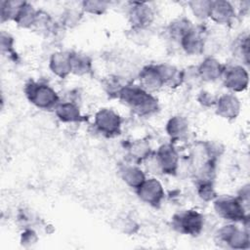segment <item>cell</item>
<instances>
[{
	"label": "cell",
	"mask_w": 250,
	"mask_h": 250,
	"mask_svg": "<svg viewBox=\"0 0 250 250\" xmlns=\"http://www.w3.org/2000/svg\"><path fill=\"white\" fill-rule=\"evenodd\" d=\"M118 99L135 114L147 117L159 110L158 100L140 85L128 83L120 92Z\"/></svg>",
	"instance_id": "obj_1"
},
{
	"label": "cell",
	"mask_w": 250,
	"mask_h": 250,
	"mask_svg": "<svg viewBox=\"0 0 250 250\" xmlns=\"http://www.w3.org/2000/svg\"><path fill=\"white\" fill-rule=\"evenodd\" d=\"M23 91L29 103L40 109H55V107L61 102L55 89L44 82L29 80L25 84Z\"/></svg>",
	"instance_id": "obj_2"
},
{
	"label": "cell",
	"mask_w": 250,
	"mask_h": 250,
	"mask_svg": "<svg viewBox=\"0 0 250 250\" xmlns=\"http://www.w3.org/2000/svg\"><path fill=\"white\" fill-rule=\"evenodd\" d=\"M213 207L216 214L230 223H242L248 228L249 213L236 196L220 195L213 200Z\"/></svg>",
	"instance_id": "obj_3"
},
{
	"label": "cell",
	"mask_w": 250,
	"mask_h": 250,
	"mask_svg": "<svg viewBox=\"0 0 250 250\" xmlns=\"http://www.w3.org/2000/svg\"><path fill=\"white\" fill-rule=\"evenodd\" d=\"M172 226L181 233L196 236L203 229L204 216L193 209L184 210L173 216Z\"/></svg>",
	"instance_id": "obj_4"
},
{
	"label": "cell",
	"mask_w": 250,
	"mask_h": 250,
	"mask_svg": "<svg viewBox=\"0 0 250 250\" xmlns=\"http://www.w3.org/2000/svg\"><path fill=\"white\" fill-rule=\"evenodd\" d=\"M94 127L103 136L112 138L121 133V116L112 108H100L94 117Z\"/></svg>",
	"instance_id": "obj_5"
},
{
	"label": "cell",
	"mask_w": 250,
	"mask_h": 250,
	"mask_svg": "<svg viewBox=\"0 0 250 250\" xmlns=\"http://www.w3.org/2000/svg\"><path fill=\"white\" fill-rule=\"evenodd\" d=\"M217 239L232 249H247L250 245L248 229H239L234 223L225 225L219 229Z\"/></svg>",
	"instance_id": "obj_6"
},
{
	"label": "cell",
	"mask_w": 250,
	"mask_h": 250,
	"mask_svg": "<svg viewBox=\"0 0 250 250\" xmlns=\"http://www.w3.org/2000/svg\"><path fill=\"white\" fill-rule=\"evenodd\" d=\"M223 84L229 90L238 93L247 89L249 83L248 70L242 64L225 65L222 77Z\"/></svg>",
	"instance_id": "obj_7"
},
{
	"label": "cell",
	"mask_w": 250,
	"mask_h": 250,
	"mask_svg": "<svg viewBox=\"0 0 250 250\" xmlns=\"http://www.w3.org/2000/svg\"><path fill=\"white\" fill-rule=\"evenodd\" d=\"M127 17L131 27L148 28L154 21L155 14L152 7L146 2H129Z\"/></svg>",
	"instance_id": "obj_8"
},
{
	"label": "cell",
	"mask_w": 250,
	"mask_h": 250,
	"mask_svg": "<svg viewBox=\"0 0 250 250\" xmlns=\"http://www.w3.org/2000/svg\"><path fill=\"white\" fill-rule=\"evenodd\" d=\"M160 173L175 175L180 164V156L173 144L167 143L161 145L153 153Z\"/></svg>",
	"instance_id": "obj_9"
},
{
	"label": "cell",
	"mask_w": 250,
	"mask_h": 250,
	"mask_svg": "<svg viewBox=\"0 0 250 250\" xmlns=\"http://www.w3.org/2000/svg\"><path fill=\"white\" fill-rule=\"evenodd\" d=\"M206 37L207 32L203 26L193 25L180 40L179 44L187 55L199 56L204 53Z\"/></svg>",
	"instance_id": "obj_10"
},
{
	"label": "cell",
	"mask_w": 250,
	"mask_h": 250,
	"mask_svg": "<svg viewBox=\"0 0 250 250\" xmlns=\"http://www.w3.org/2000/svg\"><path fill=\"white\" fill-rule=\"evenodd\" d=\"M136 192L143 202L152 207H159L165 197L163 186L156 178H146Z\"/></svg>",
	"instance_id": "obj_11"
},
{
	"label": "cell",
	"mask_w": 250,
	"mask_h": 250,
	"mask_svg": "<svg viewBox=\"0 0 250 250\" xmlns=\"http://www.w3.org/2000/svg\"><path fill=\"white\" fill-rule=\"evenodd\" d=\"M214 107L217 115L226 120L231 121L236 119L239 115L241 104L239 99L233 93H227L217 98Z\"/></svg>",
	"instance_id": "obj_12"
},
{
	"label": "cell",
	"mask_w": 250,
	"mask_h": 250,
	"mask_svg": "<svg viewBox=\"0 0 250 250\" xmlns=\"http://www.w3.org/2000/svg\"><path fill=\"white\" fill-rule=\"evenodd\" d=\"M236 18V10L234 6L226 0L212 1L209 19L217 24L228 25L233 22Z\"/></svg>",
	"instance_id": "obj_13"
},
{
	"label": "cell",
	"mask_w": 250,
	"mask_h": 250,
	"mask_svg": "<svg viewBox=\"0 0 250 250\" xmlns=\"http://www.w3.org/2000/svg\"><path fill=\"white\" fill-rule=\"evenodd\" d=\"M139 85L148 93H154L164 87L163 79L157 67V64H146L138 74Z\"/></svg>",
	"instance_id": "obj_14"
},
{
	"label": "cell",
	"mask_w": 250,
	"mask_h": 250,
	"mask_svg": "<svg viewBox=\"0 0 250 250\" xmlns=\"http://www.w3.org/2000/svg\"><path fill=\"white\" fill-rule=\"evenodd\" d=\"M225 64H222L220 61L212 56L206 57L199 65L197 70L202 82H215L221 79Z\"/></svg>",
	"instance_id": "obj_15"
},
{
	"label": "cell",
	"mask_w": 250,
	"mask_h": 250,
	"mask_svg": "<svg viewBox=\"0 0 250 250\" xmlns=\"http://www.w3.org/2000/svg\"><path fill=\"white\" fill-rule=\"evenodd\" d=\"M62 28L63 27L61 25V23L57 22L48 12L44 10H37L36 18L31 29L41 35L50 36L56 35L58 31Z\"/></svg>",
	"instance_id": "obj_16"
},
{
	"label": "cell",
	"mask_w": 250,
	"mask_h": 250,
	"mask_svg": "<svg viewBox=\"0 0 250 250\" xmlns=\"http://www.w3.org/2000/svg\"><path fill=\"white\" fill-rule=\"evenodd\" d=\"M54 111L58 119L63 123H79L85 120L76 102H60Z\"/></svg>",
	"instance_id": "obj_17"
},
{
	"label": "cell",
	"mask_w": 250,
	"mask_h": 250,
	"mask_svg": "<svg viewBox=\"0 0 250 250\" xmlns=\"http://www.w3.org/2000/svg\"><path fill=\"white\" fill-rule=\"evenodd\" d=\"M50 70L58 77L64 79L71 73L70 51H57L49 60Z\"/></svg>",
	"instance_id": "obj_18"
},
{
	"label": "cell",
	"mask_w": 250,
	"mask_h": 250,
	"mask_svg": "<svg viewBox=\"0 0 250 250\" xmlns=\"http://www.w3.org/2000/svg\"><path fill=\"white\" fill-rule=\"evenodd\" d=\"M119 175L122 181L135 190L146 179L144 171L136 164H124L119 168Z\"/></svg>",
	"instance_id": "obj_19"
},
{
	"label": "cell",
	"mask_w": 250,
	"mask_h": 250,
	"mask_svg": "<svg viewBox=\"0 0 250 250\" xmlns=\"http://www.w3.org/2000/svg\"><path fill=\"white\" fill-rule=\"evenodd\" d=\"M127 150L131 159L136 163L145 162L153 153L149 142L145 139H138L130 142Z\"/></svg>",
	"instance_id": "obj_20"
},
{
	"label": "cell",
	"mask_w": 250,
	"mask_h": 250,
	"mask_svg": "<svg viewBox=\"0 0 250 250\" xmlns=\"http://www.w3.org/2000/svg\"><path fill=\"white\" fill-rule=\"evenodd\" d=\"M157 67L163 79L164 87L175 89L183 85V69L169 63H159Z\"/></svg>",
	"instance_id": "obj_21"
},
{
	"label": "cell",
	"mask_w": 250,
	"mask_h": 250,
	"mask_svg": "<svg viewBox=\"0 0 250 250\" xmlns=\"http://www.w3.org/2000/svg\"><path fill=\"white\" fill-rule=\"evenodd\" d=\"M188 121L185 116L174 115L166 123V133L173 141L185 138L188 133Z\"/></svg>",
	"instance_id": "obj_22"
},
{
	"label": "cell",
	"mask_w": 250,
	"mask_h": 250,
	"mask_svg": "<svg viewBox=\"0 0 250 250\" xmlns=\"http://www.w3.org/2000/svg\"><path fill=\"white\" fill-rule=\"evenodd\" d=\"M70 65L71 73L83 76L90 74L93 69L92 59L85 53L70 51Z\"/></svg>",
	"instance_id": "obj_23"
},
{
	"label": "cell",
	"mask_w": 250,
	"mask_h": 250,
	"mask_svg": "<svg viewBox=\"0 0 250 250\" xmlns=\"http://www.w3.org/2000/svg\"><path fill=\"white\" fill-rule=\"evenodd\" d=\"M192 22L185 17H180L173 20L167 26V32L170 38L176 42H180V40L184 37V35L192 28Z\"/></svg>",
	"instance_id": "obj_24"
},
{
	"label": "cell",
	"mask_w": 250,
	"mask_h": 250,
	"mask_svg": "<svg viewBox=\"0 0 250 250\" xmlns=\"http://www.w3.org/2000/svg\"><path fill=\"white\" fill-rule=\"evenodd\" d=\"M128 83L129 82H126L124 77L117 74H110L104 77L102 82V86L107 96L111 98H118L120 92Z\"/></svg>",
	"instance_id": "obj_25"
},
{
	"label": "cell",
	"mask_w": 250,
	"mask_h": 250,
	"mask_svg": "<svg viewBox=\"0 0 250 250\" xmlns=\"http://www.w3.org/2000/svg\"><path fill=\"white\" fill-rule=\"evenodd\" d=\"M36 13L37 10L30 3L24 1L14 21L21 28H31L36 18Z\"/></svg>",
	"instance_id": "obj_26"
},
{
	"label": "cell",
	"mask_w": 250,
	"mask_h": 250,
	"mask_svg": "<svg viewBox=\"0 0 250 250\" xmlns=\"http://www.w3.org/2000/svg\"><path fill=\"white\" fill-rule=\"evenodd\" d=\"M231 51L235 58L244 62L245 64H249V36L247 33L238 35L231 45Z\"/></svg>",
	"instance_id": "obj_27"
},
{
	"label": "cell",
	"mask_w": 250,
	"mask_h": 250,
	"mask_svg": "<svg viewBox=\"0 0 250 250\" xmlns=\"http://www.w3.org/2000/svg\"><path fill=\"white\" fill-rule=\"evenodd\" d=\"M24 1L21 0H3L0 3L1 22L15 21L21 7Z\"/></svg>",
	"instance_id": "obj_28"
},
{
	"label": "cell",
	"mask_w": 250,
	"mask_h": 250,
	"mask_svg": "<svg viewBox=\"0 0 250 250\" xmlns=\"http://www.w3.org/2000/svg\"><path fill=\"white\" fill-rule=\"evenodd\" d=\"M83 14L84 12L82 11L81 7L79 9L77 7L66 8L62 12L59 22L63 28H73L80 22Z\"/></svg>",
	"instance_id": "obj_29"
},
{
	"label": "cell",
	"mask_w": 250,
	"mask_h": 250,
	"mask_svg": "<svg viewBox=\"0 0 250 250\" xmlns=\"http://www.w3.org/2000/svg\"><path fill=\"white\" fill-rule=\"evenodd\" d=\"M212 0H192L188 3L192 15L199 21L209 19Z\"/></svg>",
	"instance_id": "obj_30"
},
{
	"label": "cell",
	"mask_w": 250,
	"mask_h": 250,
	"mask_svg": "<svg viewBox=\"0 0 250 250\" xmlns=\"http://www.w3.org/2000/svg\"><path fill=\"white\" fill-rule=\"evenodd\" d=\"M80 5L84 13L95 16L104 15L109 8V2L104 0H85Z\"/></svg>",
	"instance_id": "obj_31"
},
{
	"label": "cell",
	"mask_w": 250,
	"mask_h": 250,
	"mask_svg": "<svg viewBox=\"0 0 250 250\" xmlns=\"http://www.w3.org/2000/svg\"><path fill=\"white\" fill-rule=\"evenodd\" d=\"M196 189L198 196L205 202H213L218 196L214 188V182L212 181H197Z\"/></svg>",
	"instance_id": "obj_32"
},
{
	"label": "cell",
	"mask_w": 250,
	"mask_h": 250,
	"mask_svg": "<svg viewBox=\"0 0 250 250\" xmlns=\"http://www.w3.org/2000/svg\"><path fill=\"white\" fill-rule=\"evenodd\" d=\"M202 82L197 66L195 65H189L183 69V84H187L190 87H196Z\"/></svg>",
	"instance_id": "obj_33"
},
{
	"label": "cell",
	"mask_w": 250,
	"mask_h": 250,
	"mask_svg": "<svg viewBox=\"0 0 250 250\" xmlns=\"http://www.w3.org/2000/svg\"><path fill=\"white\" fill-rule=\"evenodd\" d=\"M14 43L15 41L11 34L5 32L4 30L1 31V35H0L1 52L3 55L9 56L10 59H16V56H17L14 49Z\"/></svg>",
	"instance_id": "obj_34"
},
{
	"label": "cell",
	"mask_w": 250,
	"mask_h": 250,
	"mask_svg": "<svg viewBox=\"0 0 250 250\" xmlns=\"http://www.w3.org/2000/svg\"><path fill=\"white\" fill-rule=\"evenodd\" d=\"M148 28H137L131 27L128 33V37L131 41L137 44H145L150 38L148 33Z\"/></svg>",
	"instance_id": "obj_35"
},
{
	"label": "cell",
	"mask_w": 250,
	"mask_h": 250,
	"mask_svg": "<svg viewBox=\"0 0 250 250\" xmlns=\"http://www.w3.org/2000/svg\"><path fill=\"white\" fill-rule=\"evenodd\" d=\"M37 241H38L37 232L31 228L24 229V230L21 234V244L23 247H31L34 244H36Z\"/></svg>",
	"instance_id": "obj_36"
},
{
	"label": "cell",
	"mask_w": 250,
	"mask_h": 250,
	"mask_svg": "<svg viewBox=\"0 0 250 250\" xmlns=\"http://www.w3.org/2000/svg\"><path fill=\"white\" fill-rule=\"evenodd\" d=\"M197 102L204 107H213L216 104L217 98L206 90H201L197 96Z\"/></svg>",
	"instance_id": "obj_37"
},
{
	"label": "cell",
	"mask_w": 250,
	"mask_h": 250,
	"mask_svg": "<svg viewBox=\"0 0 250 250\" xmlns=\"http://www.w3.org/2000/svg\"><path fill=\"white\" fill-rule=\"evenodd\" d=\"M118 228H120L121 230L125 233H134L136 231V229H138V225L131 218L125 217V218L121 219Z\"/></svg>",
	"instance_id": "obj_38"
}]
</instances>
